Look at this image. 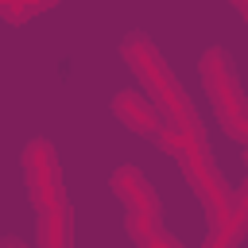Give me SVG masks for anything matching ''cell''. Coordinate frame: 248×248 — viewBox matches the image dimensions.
Segmentation results:
<instances>
[{
	"instance_id": "1",
	"label": "cell",
	"mask_w": 248,
	"mask_h": 248,
	"mask_svg": "<svg viewBox=\"0 0 248 248\" xmlns=\"http://www.w3.org/2000/svg\"><path fill=\"white\" fill-rule=\"evenodd\" d=\"M120 58L128 62V70L136 74V81L143 85V93L155 101L163 124L182 128V132H205V124H202L194 101L186 97L182 81L174 78V70L167 66L163 50L151 43L147 31H132V35H124V43H120Z\"/></svg>"
},
{
	"instance_id": "2",
	"label": "cell",
	"mask_w": 248,
	"mask_h": 248,
	"mask_svg": "<svg viewBox=\"0 0 248 248\" xmlns=\"http://www.w3.org/2000/svg\"><path fill=\"white\" fill-rule=\"evenodd\" d=\"M198 74H202V89L213 101V112H217L221 132L229 140L244 143L248 140V97L240 89V78H236V66L229 58V50L209 46L202 54V62H198Z\"/></svg>"
},
{
	"instance_id": "3",
	"label": "cell",
	"mask_w": 248,
	"mask_h": 248,
	"mask_svg": "<svg viewBox=\"0 0 248 248\" xmlns=\"http://www.w3.org/2000/svg\"><path fill=\"white\" fill-rule=\"evenodd\" d=\"M23 182H27V202L35 213L62 209L66 190H62V170H58V151L50 140H27L23 147Z\"/></svg>"
},
{
	"instance_id": "4",
	"label": "cell",
	"mask_w": 248,
	"mask_h": 248,
	"mask_svg": "<svg viewBox=\"0 0 248 248\" xmlns=\"http://www.w3.org/2000/svg\"><path fill=\"white\" fill-rule=\"evenodd\" d=\"M182 174L194 190V198L202 202L205 217H209V236L225 229L229 213H232V182L221 174V167L209 159H194V163H182Z\"/></svg>"
},
{
	"instance_id": "5",
	"label": "cell",
	"mask_w": 248,
	"mask_h": 248,
	"mask_svg": "<svg viewBox=\"0 0 248 248\" xmlns=\"http://www.w3.org/2000/svg\"><path fill=\"white\" fill-rule=\"evenodd\" d=\"M112 116H116L128 132H136V136H143V140H159V132H163V116H159L155 101L143 97V93H136V89H120V93L112 97Z\"/></svg>"
},
{
	"instance_id": "6",
	"label": "cell",
	"mask_w": 248,
	"mask_h": 248,
	"mask_svg": "<svg viewBox=\"0 0 248 248\" xmlns=\"http://www.w3.org/2000/svg\"><path fill=\"white\" fill-rule=\"evenodd\" d=\"M108 186H112V194L124 202V209L163 213V209H159V194H155V186L147 182V174H143L140 167H132V163L116 167V170H112V178H108Z\"/></svg>"
},
{
	"instance_id": "7",
	"label": "cell",
	"mask_w": 248,
	"mask_h": 248,
	"mask_svg": "<svg viewBox=\"0 0 248 248\" xmlns=\"http://www.w3.org/2000/svg\"><path fill=\"white\" fill-rule=\"evenodd\" d=\"M124 229L132 236V244L140 248H182V240L174 232L163 229V213H143V209H128Z\"/></svg>"
},
{
	"instance_id": "8",
	"label": "cell",
	"mask_w": 248,
	"mask_h": 248,
	"mask_svg": "<svg viewBox=\"0 0 248 248\" xmlns=\"http://www.w3.org/2000/svg\"><path fill=\"white\" fill-rule=\"evenodd\" d=\"M62 0H0V19L4 23H27L31 16H39V12H50V8H58Z\"/></svg>"
}]
</instances>
